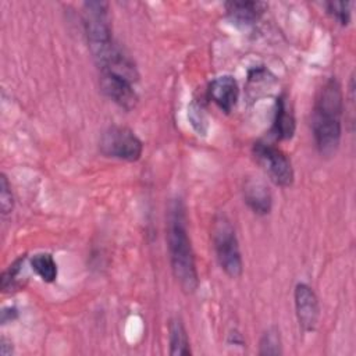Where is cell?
Instances as JSON below:
<instances>
[{
	"mask_svg": "<svg viewBox=\"0 0 356 356\" xmlns=\"http://www.w3.org/2000/svg\"><path fill=\"white\" fill-rule=\"evenodd\" d=\"M281 338L277 328L267 330L260 341V355H280Z\"/></svg>",
	"mask_w": 356,
	"mask_h": 356,
	"instance_id": "16",
	"label": "cell"
},
{
	"mask_svg": "<svg viewBox=\"0 0 356 356\" xmlns=\"http://www.w3.org/2000/svg\"><path fill=\"white\" fill-rule=\"evenodd\" d=\"M350 6L349 1H331L327 3V10L342 25H346L350 19Z\"/></svg>",
	"mask_w": 356,
	"mask_h": 356,
	"instance_id": "17",
	"label": "cell"
},
{
	"mask_svg": "<svg viewBox=\"0 0 356 356\" xmlns=\"http://www.w3.org/2000/svg\"><path fill=\"white\" fill-rule=\"evenodd\" d=\"M343 111V95L341 85L331 78L321 88L313 113V136L321 156L335 154L341 140V118Z\"/></svg>",
	"mask_w": 356,
	"mask_h": 356,
	"instance_id": "2",
	"label": "cell"
},
{
	"mask_svg": "<svg viewBox=\"0 0 356 356\" xmlns=\"http://www.w3.org/2000/svg\"><path fill=\"white\" fill-rule=\"evenodd\" d=\"M83 29L88 38L90 51H96L113 40L111 22L108 15V3L106 1H86L82 8Z\"/></svg>",
	"mask_w": 356,
	"mask_h": 356,
	"instance_id": "4",
	"label": "cell"
},
{
	"mask_svg": "<svg viewBox=\"0 0 356 356\" xmlns=\"http://www.w3.org/2000/svg\"><path fill=\"white\" fill-rule=\"evenodd\" d=\"M225 8L228 17L235 24L252 25L263 15L267 4L263 1H228Z\"/></svg>",
	"mask_w": 356,
	"mask_h": 356,
	"instance_id": "11",
	"label": "cell"
},
{
	"mask_svg": "<svg viewBox=\"0 0 356 356\" xmlns=\"http://www.w3.org/2000/svg\"><path fill=\"white\" fill-rule=\"evenodd\" d=\"M295 307L299 325L303 331H313L318 321V300L314 291L306 284L295 288Z\"/></svg>",
	"mask_w": 356,
	"mask_h": 356,
	"instance_id": "8",
	"label": "cell"
},
{
	"mask_svg": "<svg viewBox=\"0 0 356 356\" xmlns=\"http://www.w3.org/2000/svg\"><path fill=\"white\" fill-rule=\"evenodd\" d=\"M243 197L253 213L264 216L271 210L273 197L268 186L259 178H248L243 185Z\"/></svg>",
	"mask_w": 356,
	"mask_h": 356,
	"instance_id": "10",
	"label": "cell"
},
{
	"mask_svg": "<svg viewBox=\"0 0 356 356\" xmlns=\"http://www.w3.org/2000/svg\"><path fill=\"white\" fill-rule=\"evenodd\" d=\"M168 332H170V353L182 355V356L191 355L188 334L179 318H172L170 321Z\"/></svg>",
	"mask_w": 356,
	"mask_h": 356,
	"instance_id": "13",
	"label": "cell"
},
{
	"mask_svg": "<svg viewBox=\"0 0 356 356\" xmlns=\"http://www.w3.org/2000/svg\"><path fill=\"white\" fill-rule=\"evenodd\" d=\"M102 92L121 108L132 110L138 103V93L134 82L110 72H100Z\"/></svg>",
	"mask_w": 356,
	"mask_h": 356,
	"instance_id": "7",
	"label": "cell"
},
{
	"mask_svg": "<svg viewBox=\"0 0 356 356\" xmlns=\"http://www.w3.org/2000/svg\"><path fill=\"white\" fill-rule=\"evenodd\" d=\"M209 97L224 113L232 111L239 99L238 82L231 75H222L213 79L209 85Z\"/></svg>",
	"mask_w": 356,
	"mask_h": 356,
	"instance_id": "9",
	"label": "cell"
},
{
	"mask_svg": "<svg viewBox=\"0 0 356 356\" xmlns=\"http://www.w3.org/2000/svg\"><path fill=\"white\" fill-rule=\"evenodd\" d=\"M253 156L275 185L284 188L292 185L293 168L281 149L264 142H256L253 145Z\"/></svg>",
	"mask_w": 356,
	"mask_h": 356,
	"instance_id": "6",
	"label": "cell"
},
{
	"mask_svg": "<svg viewBox=\"0 0 356 356\" xmlns=\"http://www.w3.org/2000/svg\"><path fill=\"white\" fill-rule=\"evenodd\" d=\"M213 246L218 264L231 278L242 274V257L235 229L225 216H217L211 227Z\"/></svg>",
	"mask_w": 356,
	"mask_h": 356,
	"instance_id": "3",
	"label": "cell"
},
{
	"mask_svg": "<svg viewBox=\"0 0 356 356\" xmlns=\"http://www.w3.org/2000/svg\"><path fill=\"white\" fill-rule=\"evenodd\" d=\"M31 267L44 282H53L57 278V264L50 253H36L31 259Z\"/></svg>",
	"mask_w": 356,
	"mask_h": 356,
	"instance_id": "14",
	"label": "cell"
},
{
	"mask_svg": "<svg viewBox=\"0 0 356 356\" xmlns=\"http://www.w3.org/2000/svg\"><path fill=\"white\" fill-rule=\"evenodd\" d=\"M295 132V117L288 106L286 99L282 96L277 102L275 120L273 124V134L277 139H291Z\"/></svg>",
	"mask_w": 356,
	"mask_h": 356,
	"instance_id": "12",
	"label": "cell"
},
{
	"mask_svg": "<svg viewBox=\"0 0 356 356\" xmlns=\"http://www.w3.org/2000/svg\"><path fill=\"white\" fill-rule=\"evenodd\" d=\"M14 207V197L11 193V186L8 184V179L4 174H1L0 178V209L3 214L11 213Z\"/></svg>",
	"mask_w": 356,
	"mask_h": 356,
	"instance_id": "18",
	"label": "cell"
},
{
	"mask_svg": "<svg viewBox=\"0 0 356 356\" xmlns=\"http://www.w3.org/2000/svg\"><path fill=\"white\" fill-rule=\"evenodd\" d=\"M189 118H191L192 125L195 127V129L199 132V135H200V134L204 135V131H203L202 125L206 127V125H207V121H206V118H204L203 110H202L197 104H192V106L189 107Z\"/></svg>",
	"mask_w": 356,
	"mask_h": 356,
	"instance_id": "19",
	"label": "cell"
},
{
	"mask_svg": "<svg viewBox=\"0 0 356 356\" xmlns=\"http://www.w3.org/2000/svg\"><path fill=\"white\" fill-rule=\"evenodd\" d=\"M167 243L172 274L185 293H193L199 278L195 254L186 228L185 209L181 200H174L168 209Z\"/></svg>",
	"mask_w": 356,
	"mask_h": 356,
	"instance_id": "1",
	"label": "cell"
},
{
	"mask_svg": "<svg viewBox=\"0 0 356 356\" xmlns=\"http://www.w3.org/2000/svg\"><path fill=\"white\" fill-rule=\"evenodd\" d=\"M143 145L140 139L127 127H108L100 138V152L113 159L136 161L142 156Z\"/></svg>",
	"mask_w": 356,
	"mask_h": 356,
	"instance_id": "5",
	"label": "cell"
},
{
	"mask_svg": "<svg viewBox=\"0 0 356 356\" xmlns=\"http://www.w3.org/2000/svg\"><path fill=\"white\" fill-rule=\"evenodd\" d=\"M24 264L25 256L17 259L1 275V289L4 292H11L18 289L22 285V275H24Z\"/></svg>",
	"mask_w": 356,
	"mask_h": 356,
	"instance_id": "15",
	"label": "cell"
}]
</instances>
